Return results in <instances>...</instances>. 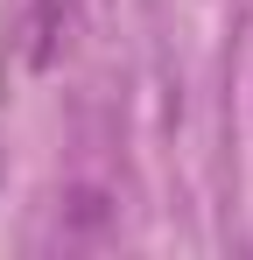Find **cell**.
<instances>
[]
</instances>
